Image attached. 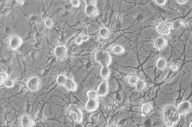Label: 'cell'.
I'll return each instance as SVG.
<instances>
[{
	"instance_id": "13",
	"label": "cell",
	"mask_w": 192,
	"mask_h": 127,
	"mask_svg": "<svg viewBox=\"0 0 192 127\" xmlns=\"http://www.w3.org/2000/svg\"><path fill=\"white\" fill-rule=\"evenodd\" d=\"M168 42L163 38L159 37L157 38L153 42V45L157 50L161 51L165 49L168 46Z\"/></svg>"
},
{
	"instance_id": "17",
	"label": "cell",
	"mask_w": 192,
	"mask_h": 127,
	"mask_svg": "<svg viewBox=\"0 0 192 127\" xmlns=\"http://www.w3.org/2000/svg\"><path fill=\"white\" fill-rule=\"evenodd\" d=\"M99 34L102 39L107 40L110 38L111 36V32L108 27H104L100 30Z\"/></svg>"
},
{
	"instance_id": "30",
	"label": "cell",
	"mask_w": 192,
	"mask_h": 127,
	"mask_svg": "<svg viewBox=\"0 0 192 127\" xmlns=\"http://www.w3.org/2000/svg\"><path fill=\"white\" fill-rule=\"evenodd\" d=\"M180 68V67L177 64H175V65H172L171 67V71L174 72H176L178 71L179 69Z\"/></svg>"
},
{
	"instance_id": "29",
	"label": "cell",
	"mask_w": 192,
	"mask_h": 127,
	"mask_svg": "<svg viewBox=\"0 0 192 127\" xmlns=\"http://www.w3.org/2000/svg\"><path fill=\"white\" fill-rule=\"evenodd\" d=\"M83 42L84 41L82 39V36H79L78 37L76 38V40H75V43L77 45H80V44H82Z\"/></svg>"
},
{
	"instance_id": "22",
	"label": "cell",
	"mask_w": 192,
	"mask_h": 127,
	"mask_svg": "<svg viewBox=\"0 0 192 127\" xmlns=\"http://www.w3.org/2000/svg\"><path fill=\"white\" fill-rule=\"evenodd\" d=\"M67 77L64 74H59L57 78V82L58 85L63 86L67 82Z\"/></svg>"
},
{
	"instance_id": "1",
	"label": "cell",
	"mask_w": 192,
	"mask_h": 127,
	"mask_svg": "<svg viewBox=\"0 0 192 127\" xmlns=\"http://www.w3.org/2000/svg\"><path fill=\"white\" fill-rule=\"evenodd\" d=\"M180 116L177 108L173 105L167 106L163 112L164 123L167 127H174L177 125L180 120Z\"/></svg>"
},
{
	"instance_id": "25",
	"label": "cell",
	"mask_w": 192,
	"mask_h": 127,
	"mask_svg": "<svg viewBox=\"0 0 192 127\" xmlns=\"http://www.w3.org/2000/svg\"><path fill=\"white\" fill-rule=\"evenodd\" d=\"M14 85H15V82L14 80L9 78L5 83V86L7 88H11L14 86Z\"/></svg>"
},
{
	"instance_id": "7",
	"label": "cell",
	"mask_w": 192,
	"mask_h": 127,
	"mask_svg": "<svg viewBox=\"0 0 192 127\" xmlns=\"http://www.w3.org/2000/svg\"><path fill=\"white\" fill-rule=\"evenodd\" d=\"M177 109L180 116H186L192 111V104L189 101H183L178 104Z\"/></svg>"
},
{
	"instance_id": "23",
	"label": "cell",
	"mask_w": 192,
	"mask_h": 127,
	"mask_svg": "<svg viewBox=\"0 0 192 127\" xmlns=\"http://www.w3.org/2000/svg\"><path fill=\"white\" fill-rule=\"evenodd\" d=\"M139 79H139V77L136 75H131L129 78L128 82H129V83L130 85H131V86H134V85H136L137 82L139 81Z\"/></svg>"
},
{
	"instance_id": "31",
	"label": "cell",
	"mask_w": 192,
	"mask_h": 127,
	"mask_svg": "<svg viewBox=\"0 0 192 127\" xmlns=\"http://www.w3.org/2000/svg\"><path fill=\"white\" fill-rule=\"evenodd\" d=\"M177 2L179 5H184L187 4L188 2H189V1H188V0H178V1H177Z\"/></svg>"
},
{
	"instance_id": "33",
	"label": "cell",
	"mask_w": 192,
	"mask_h": 127,
	"mask_svg": "<svg viewBox=\"0 0 192 127\" xmlns=\"http://www.w3.org/2000/svg\"><path fill=\"white\" fill-rule=\"evenodd\" d=\"M109 127H120L115 122L113 123Z\"/></svg>"
},
{
	"instance_id": "35",
	"label": "cell",
	"mask_w": 192,
	"mask_h": 127,
	"mask_svg": "<svg viewBox=\"0 0 192 127\" xmlns=\"http://www.w3.org/2000/svg\"><path fill=\"white\" fill-rule=\"evenodd\" d=\"M189 127H192V122L190 123V126H189Z\"/></svg>"
},
{
	"instance_id": "32",
	"label": "cell",
	"mask_w": 192,
	"mask_h": 127,
	"mask_svg": "<svg viewBox=\"0 0 192 127\" xmlns=\"http://www.w3.org/2000/svg\"><path fill=\"white\" fill-rule=\"evenodd\" d=\"M82 38L84 42H87L89 40V37L87 34H84L82 36Z\"/></svg>"
},
{
	"instance_id": "11",
	"label": "cell",
	"mask_w": 192,
	"mask_h": 127,
	"mask_svg": "<svg viewBox=\"0 0 192 127\" xmlns=\"http://www.w3.org/2000/svg\"><path fill=\"white\" fill-rule=\"evenodd\" d=\"M97 92L99 96L102 97L106 96L109 92V86L108 82L106 81H102L99 85Z\"/></svg>"
},
{
	"instance_id": "2",
	"label": "cell",
	"mask_w": 192,
	"mask_h": 127,
	"mask_svg": "<svg viewBox=\"0 0 192 127\" xmlns=\"http://www.w3.org/2000/svg\"><path fill=\"white\" fill-rule=\"evenodd\" d=\"M86 95L88 98V99L85 104V110L88 112H92L96 111L99 107L98 100L100 97L97 91H88L86 93Z\"/></svg>"
},
{
	"instance_id": "34",
	"label": "cell",
	"mask_w": 192,
	"mask_h": 127,
	"mask_svg": "<svg viewBox=\"0 0 192 127\" xmlns=\"http://www.w3.org/2000/svg\"><path fill=\"white\" fill-rule=\"evenodd\" d=\"M18 2H19V4H20L21 6L25 4V1H17Z\"/></svg>"
},
{
	"instance_id": "12",
	"label": "cell",
	"mask_w": 192,
	"mask_h": 127,
	"mask_svg": "<svg viewBox=\"0 0 192 127\" xmlns=\"http://www.w3.org/2000/svg\"><path fill=\"white\" fill-rule=\"evenodd\" d=\"M153 107L151 103H143L141 107V115L142 117H147L152 115Z\"/></svg>"
},
{
	"instance_id": "14",
	"label": "cell",
	"mask_w": 192,
	"mask_h": 127,
	"mask_svg": "<svg viewBox=\"0 0 192 127\" xmlns=\"http://www.w3.org/2000/svg\"><path fill=\"white\" fill-rule=\"evenodd\" d=\"M85 12L88 17H97L99 15V10L96 6L85 5Z\"/></svg>"
},
{
	"instance_id": "18",
	"label": "cell",
	"mask_w": 192,
	"mask_h": 127,
	"mask_svg": "<svg viewBox=\"0 0 192 127\" xmlns=\"http://www.w3.org/2000/svg\"><path fill=\"white\" fill-rule=\"evenodd\" d=\"M100 74L101 77L104 81H107L110 76V69L108 67H102L100 69Z\"/></svg>"
},
{
	"instance_id": "4",
	"label": "cell",
	"mask_w": 192,
	"mask_h": 127,
	"mask_svg": "<svg viewBox=\"0 0 192 127\" xmlns=\"http://www.w3.org/2000/svg\"><path fill=\"white\" fill-rule=\"evenodd\" d=\"M174 23L172 21H161L156 26L157 32L162 35H169L171 34Z\"/></svg>"
},
{
	"instance_id": "3",
	"label": "cell",
	"mask_w": 192,
	"mask_h": 127,
	"mask_svg": "<svg viewBox=\"0 0 192 127\" xmlns=\"http://www.w3.org/2000/svg\"><path fill=\"white\" fill-rule=\"evenodd\" d=\"M96 62L102 67H108L112 62V57L109 53L104 50H98L94 54Z\"/></svg>"
},
{
	"instance_id": "8",
	"label": "cell",
	"mask_w": 192,
	"mask_h": 127,
	"mask_svg": "<svg viewBox=\"0 0 192 127\" xmlns=\"http://www.w3.org/2000/svg\"><path fill=\"white\" fill-rule=\"evenodd\" d=\"M66 76L67 77V82L62 87L66 91L75 92L77 90V84L71 74H68Z\"/></svg>"
},
{
	"instance_id": "15",
	"label": "cell",
	"mask_w": 192,
	"mask_h": 127,
	"mask_svg": "<svg viewBox=\"0 0 192 127\" xmlns=\"http://www.w3.org/2000/svg\"><path fill=\"white\" fill-rule=\"evenodd\" d=\"M21 124L22 127H34L36 125L34 120L28 115H25L22 117Z\"/></svg>"
},
{
	"instance_id": "6",
	"label": "cell",
	"mask_w": 192,
	"mask_h": 127,
	"mask_svg": "<svg viewBox=\"0 0 192 127\" xmlns=\"http://www.w3.org/2000/svg\"><path fill=\"white\" fill-rule=\"evenodd\" d=\"M28 89L32 92H37L42 86V82L41 78L37 77H32L28 79L26 83Z\"/></svg>"
},
{
	"instance_id": "21",
	"label": "cell",
	"mask_w": 192,
	"mask_h": 127,
	"mask_svg": "<svg viewBox=\"0 0 192 127\" xmlns=\"http://www.w3.org/2000/svg\"><path fill=\"white\" fill-rule=\"evenodd\" d=\"M9 79V75L6 72H2L0 74V85L1 88L5 86V83Z\"/></svg>"
},
{
	"instance_id": "19",
	"label": "cell",
	"mask_w": 192,
	"mask_h": 127,
	"mask_svg": "<svg viewBox=\"0 0 192 127\" xmlns=\"http://www.w3.org/2000/svg\"><path fill=\"white\" fill-rule=\"evenodd\" d=\"M111 51L115 55H122L125 53L126 50L122 46L117 45L111 48Z\"/></svg>"
},
{
	"instance_id": "16",
	"label": "cell",
	"mask_w": 192,
	"mask_h": 127,
	"mask_svg": "<svg viewBox=\"0 0 192 127\" xmlns=\"http://www.w3.org/2000/svg\"><path fill=\"white\" fill-rule=\"evenodd\" d=\"M156 67L159 71H164L168 67V63L165 58L160 57L157 60Z\"/></svg>"
},
{
	"instance_id": "24",
	"label": "cell",
	"mask_w": 192,
	"mask_h": 127,
	"mask_svg": "<svg viewBox=\"0 0 192 127\" xmlns=\"http://www.w3.org/2000/svg\"><path fill=\"white\" fill-rule=\"evenodd\" d=\"M44 25L47 28H48V29H51L54 26V22L52 20L48 19V20H46L44 21Z\"/></svg>"
},
{
	"instance_id": "9",
	"label": "cell",
	"mask_w": 192,
	"mask_h": 127,
	"mask_svg": "<svg viewBox=\"0 0 192 127\" xmlns=\"http://www.w3.org/2000/svg\"><path fill=\"white\" fill-rule=\"evenodd\" d=\"M54 53L57 58L61 60H66L68 56V50L66 47L63 45L56 47L54 50Z\"/></svg>"
},
{
	"instance_id": "5",
	"label": "cell",
	"mask_w": 192,
	"mask_h": 127,
	"mask_svg": "<svg viewBox=\"0 0 192 127\" xmlns=\"http://www.w3.org/2000/svg\"><path fill=\"white\" fill-rule=\"evenodd\" d=\"M69 115L73 122L81 123L83 120V114L80 108L74 104H71L69 107Z\"/></svg>"
},
{
	"instance_id": "26",
	"label": "cell",
	"mask_w": 192,
	"mask_h": 127,
	"mask_svg": "<svg viewBox=\"0 0 192 127\" xmlns=\"http://www.w3.org/2000/svg\"><path fill=\"white\" fill-rule=\"evenodd\" d=\"M155 2L157 5L163 6L167 4L168 2L166 0H156L155 1Z\"/></svg>"
},
{
	"instance_id": "20",
	"label": "cell",
	"mask_w": 192,
	"mask_h": 127,
	"mask_svg": "<svg viewBox=\"0 0 192 127\" xmlns=\"http://www.w3.org/2000/svg\"><path fill=\"white\" fill-rule=\"evenodd\" d=\"M136 89L139 92H143L147 88L146 83L142 79H139L135 85Z\"/></svg>"
},
{
	"instance_id": "10",
	"label": "cell",
	"mask_w": 192,
	"mask_h": 127,
	"mask_svg": "<svg viewBox=\"0 0 192 127\" xmlns=\"http://www.w3.org/2000/svg\"><path fill=\"white\" fill-rule=\"evenodd\" d=\"M23 40L21 38L17 36H14L11 38L9 41V47L12 51H16L22 45Z\"/></svg>"
},
{
	"instance_id": "28",
	"label": "cell",
	"mask_w": 192,
	"mask_h": 127,
	"mask_svg": "<svg viewBox=\"0 0 192 127\" xmlns=\"http://www.w3.org/2000/svg\"><path fill=\"white\" fill-rule=\"evenodd\" d=\"M86 5L96 6L97 4V1H85Z\"/></svg>"
},
{
	"instance_id": "27",
	"label": "cell",
	"mask_w": 192,
	"mask_h": 127,
	"mask_svg": "<svg viewBox=\"0 0 192 127\" xmlns=\"http://www.w3.org/2000/svg\"><path fill=\"white\" fill-rule=\"evenodd\" d=\"M71 4L74 7H79L81 5V2L78 0H72L71 1Z\"/></svg>"
}]
</instances>
